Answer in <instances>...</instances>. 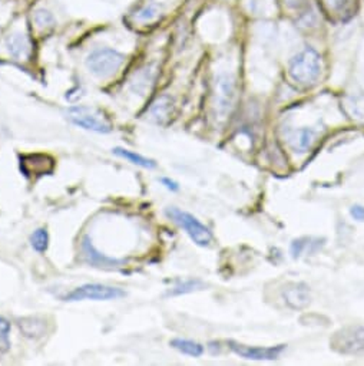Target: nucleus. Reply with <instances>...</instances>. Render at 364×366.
I'll list each match as a JSON object with an SVG mask.
<instances>
[{
	"mask_svg": "<svg viewBox=\"0 0 364 366\" xmlns=\"http://www.w3.org/2000/svg\"><path fill=\"white\" fill-rule=\"evenodd\" d=\"M291 79L301 86L315 85L322 74V58L315 49L307 47L290 64Z\"/></svg>",
	"mask_w": 364,
	"mask_h": 366,
	"instance_id": "1",
	"label": "nucleus"
},
{
	"mask_svg": "<svg viewBox=\"0 0 364 366\" xmlns=\"http://www.w3.org/2000/svg\"><path fill=\"white\" fill-rule=\"evenodd\" d=\"M125 62V55L111 47H96L86 57L88 71L99 78H107L119 71Z\"/></svg>",
	"mask_w": 364,
	"mask_h": 366,
	"instance_id": "2",
	"label": "nucleus"
},
{
	"mask_svg": "<svg viewBox=\"0 0 364 366\" xmlns=\"http://www.w3.org/2000/svg\"><path fill=\"white\" fill-rule=\"evenodd\" d=\"M167 216L178 224L181 229L187 231V234L191 237V240L198 246H208L213 240V233L210 229L205 227L196 217H194L191 213L180 210L177 207L167 208Z\"/></svg>",
	"mask_w": 364,
	"mask_h": 366,
	"instance_id": "3",
	"label": "nucleus"
},
{
	"mask_svg": "<svg viewBox=\"0 0 364 366\" xmlns=\"http://www.w3.org/2000/svg\"><path fill=\"white\" fill-rule=\"evenodd\" d=\"M330 345L341 355L364 353V325H351L337 331L331 338Z\"/></svg>",
	"mask_w": 364,
	"mask_h": 366,
	"instance_id": "4",
	"label": "nucleus"
},
{
	"mask_svg": "<svg viewBox=\"0 0 364 366\" xmlns=\"http://www.w3.org/2000/svg\"><path fill=\"white\" fill-rule=\"evenodd\" d=\"M68 120L81 127L83 130L98 132V134H108L112 131V125L110 121L103 117L100 113L86 107H72L66 111Z\"/></svg>",
	"mask_w": 364,
	"mask_h": 366,
	"instance_id": "5",
	"label": "nucleus"
},
{
	"mask_svg": "<svg viewBox=\"0 0 364 366\" xmlns=\"http://www.w3.org/2000/svg\"><path fill=\"white\" fill-rule=\"evenodd\" d=\"M125 292L119 287H112L100 283H88L69 292L65 302H81V300H117L125 297Z\"/></svg>",
	"mask_w": 364,
	"mask_h": 366,
	"instance_id": "6",
	"label": "nucleus"
},
{
	"mask_svg": "<svg viewBox=\"0 0 364 366\" xmlns=\"http://www.w3.org/2000/svg\"><path fill=\"white\" fill-rule=\"evenodd\" d=\"M20 170L26 177L52 174L55 170V160L46 154H26L20 156Z\"/></svg>",
	"mask_w": 364,
	"mask_h": 366,
	"instance_id": "7",
	"label": "nucleus"
},
{
	"mask_svg": "<svg viewBox=\"0 0 364 366\" xmlns=\"http://www.w3.org/2000/svg\"><path fill=\"white\" fill-rule=\"evenodd\" d=\"M230 348L241 358L249 360H274L278 359L283 350L286 349L284 345L270 346V348H258V346H247L237 342H230Z\"/></svg>",
	"mask_w": 364,
	"mask_h": 366,
	"instance_id": "8",
	"label": "nucleus"
},
{
	"mask_svg": "<svg viewBox=\"0 0 364 366\" xmlns=\"http://www.w3.org/2000/svg\"><path fill=\"white\" fill-rule=\"evenodd\" d=\"M281 296L291 309H304L310 304V289L304 283H288L283 287Z\"/></svg>",
	"mask_w": 364,
	"mask_h": 366,
	"instance_id": "9",
	"label": "nucleus"
},
{
	"mask_svg": "<svg viewBox=\"0 0 364 366\" xmlns=\"http://www.w3.org/2000/svg\"><path fill=\"white\" fill-rule=\"evenodd\" d=\"M6 47L11 57L18 61H25L30 55V43L22 32H13L6 38Z\"/></svg>",
	"mask_w": 364,
	"mask_h": 366,
	"instance_id": "10",
	"label": "nucleus"
},
{
	"mask_svg": "<svg viewBox=\"0 0 364 366\" xmlns=\"http://www.w3.org/2000/svg\"><path fill=\"white\" fill-rule=\"evenodd\" d=\"M171 110H172V101L170 96L164 95L152 103L149 114L152 120H155L158 124H164L170 120Z\"/></svg>",
	"mask_w": 364,
	"mask_h": 366,
	"instance_id": "11",
	"label": "nucleus"
},
{
	"mask_svg": "<svg viewBox=\"0 0 364 366\" xmlns=\"http://www.w3.org/2000/svg\"><path fill=\"white\" fill-rule=\"evenodd\" d=\"M112 151H114L115 155L121 156V159H124V160H128L129 163H132V164H135L138 167L148 168V170H152V168L157 167V163H155L153 160H149V159H146V156L139 155V154H136L134 151H129V149H125V148H119V147L114 148Z\"/></svg>",
	"mask_w": 364,
	"mask_h": 366,
	"instance_id": "12",
	"label": "nucleus"
},
{
	"mask_svg": "<svg viewBox=\"0 0 364 366\" xmlns=\"http://www.w3.org/2000/svg\"><path fill=\"white\" fill-rule=\"evenodd\" d=\"M82 250L83 253L90 258V261L93 265H102V266H117V265H122L125 260H118V258H112V257H107V256H100L95 247L88 241V239L83 240L82 244Z\"/></svg>",
	"mask_w": 364,
	"mask_h": 366,
	"instance_id": "13",
	"label": "nucleus"
},
{
	"mask_svg": "<svg viewBox=\"0 0 364 366\" xmlns=\"http://www.w3.org/2000/svg\"><path fill=\"white\" fill-rule=\"evenodd\" d=\"M153 79V71L151 68H143L134 75L131 79V89L139 95H143Z\"/></svg>",
	"mask_w": 364,
	"mask_h": 366,
	"instance_id": "14",
	"label": "nucleus"
},
{
	"mask_svg": "<svg viewBox=\"0 0 364 366\" xmlns=\"http://www.w3.org/2000/svg\"><path fill=\"white\" fill-rule=\"evenodd\" d=\"M171 346L177 350H180L184 355L192 356V358H199L204 353V346L198 342L188 341V339H172Z\"/></svg>",
	"mask_w": 364,
	"mask_h": 366,
	"instance_id": "15",
	"label": "nucleus"
},
{
	"mask_svg": "<svg viewBox=\"0 0 364 366\" xmlns=\"http://www.w3.org/2000/svg\"><path fill=\"white\" fill-rule=\"evenodd\" d=\"M234 95V86L233 82H230L227 78H220L218 79V89H217V102L220 108L230 107L231 98Z\"/></svg>",
	"mask_w": 364,
	"mask_h": 366,
	"instance_id": "16",
	"label": "nucleus"
},
{
	"mask_svg": "<svg viewBox=\"0 0 364 366\" xmlns=\"http://www.w3.org/2000/svg\"><path fill=\"white\" fill-rule=\"evenodd\" d=\"M19 328L28 338H39L45 332V324L43 321L37 318H28L19 321Z\"/></svg>",
	"mask_w": 364,
	"mask_h": 366,
	"instance_id": "17",
	"label": "nucleus"
},
{
	"mask_svg": "<svg viewBox=\"0 0 364 366\" xmlns=\"http://www.w3.org/2000/svg\"><path fill=\"white\" fill-rule=\"evenodd\" d=\"M160 16V9L155 4H146L143 6H141L135 15H134V21L141 22V23H146V22H152L153 19H157Z\"/></svg>",
	"mask_w": 364,
	"mask_h": 366,
	"instance_id": "18",
	"label": "nucleus"
},
{
	"mask_svg": "<svg viewBox=\"0 0 364 366\" xmlns=\"http://www.w3.org/2000/svg\"><path fill=\"white\" fill-rule=\"evenodd\" d=\"M315 131L311 130H300L295 135V141H294V149L298 152H305L311 144L315 141Z\"/></svg>",
	"mask_w": 364,
	"mask_h": 366,
	"instance_id": "19",
	"label": "nucleus"
},
{
	"mask_svg": "<svg viewBox=\"0 0 364 366\" xmlns=\"http://www.w3.org/2000/svg\"><path fill=\"white\" fill-rule=\"evenodd\" d=\"M30 244L37 253H45L49 246L47 230L45 227H40L36 231H33V234L30 236Z\"/></svg>",
	"mask_w": 364,
	"mask_h": 366,
	"instance_id": "20",
	"label": "nucleus"
},
{
	"mask_svg": "<svg viewBox=\"0 0 364 366\" xmlns=\"http://www.w3.org/2000/svg\"><path fill=\"white\" fill-rule=\"evenodd\" d=\"M202 287H204V285H202V282H199V280H185V282L177 285L175 287H172V289L168 292V294H170V296L187 294V293H191V292H194V290H199V289H202Z\"/></svg>",
	"mask_w": 364,
	"mask_h": 366,
	"instance_id": "21",
	"label": "nucleus"
},
{
	"mask_svg": "<svg viewBox=\"0 0 364 366\" xmlns=\"http://www.w3.org/2000/svg\"><path fill=\"white\" fill-rule=\"evenodd\" d=\"M11 322L5 318H0V353H5L11 349Z\"/></svg>",
	"mask_w": 364,
	"mask_h": 366,
	"instance_id": "22",
	"label": "nucleus"
},
{
	"mask_svg": "<svg viewBox=\"0 0 364 366\" xmlns=\"http://www.w3.org/2000/svg\"><path fill=\"white\" fill-rule=\"evenodd\" d=\"M35 22L39 28H47L54 25V16H52L50 12L45 11V9H39L35 12Z\"/></svg>",
	"mask_w": 364,
	"mask_h": 366,
	"instance_id": "23",
	"label": "nucleus"
},
{
	"mask_svg": "<svg viewBox=\"0 0 364 366\" xmlns=\"http://www.w3.org/2000/svg\"><path fill=\"white\" fill-rule=\"evenodd\" d=\"M350 215L354 220L357 222H364V205L360 204H354L350 208Z\"/></svg>",
	"mask_w": 364,
	"mask_h": 366,
	"instance_id": "24",
	"label": "nucleus"
},
{
	"mask_svg": "<svg viewBox=\"0 0 364 366\" xmlns=\"http://www.w3.org/2000/svg\"><path fill=\"white\" fill-rule=\"evenodd\" d=\"M160 181H161V184H163L165 188H168L170 191H178V190H180L178 183H175V181H174V180H171V178L164 177V178H161Z\"/></svg>",
	"mask_w": 364,
	"mask_h": 366,
	"instance_id": "25",
	"label": "nucleus"
}]
</instances>
